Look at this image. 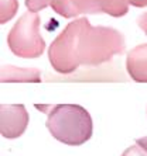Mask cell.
Returning <instances> with one entry per match:
<instances>
[{"label":"cell","mask_w":147,"mask_h":156,"mask_svg":"<svg viewBox=\"0 0 147 156\" xmlns=\"http://www.w3.org/2000/svg\"><path fill=\"white\" fill-rule=\"evenodd\" d=\"M136 145H139L140 148L143 149L144 152L147 153V136H144V138H140L136 141Z\"/></svg>","instance_id":"5bb4252c"},{"label":"cell","mask_w":147,"mask_h":156,"mask_svg":"<svg viewBox=\"0 0 147 156\" xmlns=\"http://www.w3.org/2000/svg\"><path fill=\"white\" fill-rule=\"evenodd\" d=\"M28 125V113L23 104L0 105V134L4 138L14 139L24 134Z\"/></svg>","instance_id":"277c9868"},{"label":"cell","mask_w":147,"mask_h":156,"mask_svg":"<svg viewBox=\"0 0 147 156\" xmlns=\"http://www.w3.org/2000/svg\"><path fill=\"white\" fill-rule=\"evenodd\" d=\"M137 24H139L140 28L143 30V33L147 35V11L143 13V14L137 18Z\"/></svg>","instance_id":"7c38bea8"},{"label":"cell","mask_w":147,"mask_h":156,"mask_svg":"<svg viewBox=\"0 0 147 156\" xmlns=\"http://www.w3.org/2000/svg\"><path fill=\"white\" fill-rule=\"evenodd\" d=\"M50 134L65 145L78 146L91 139L92 118L84 107L78 104H58L45 111Z\"/></svg>","instance_id":"7a4b0ae2"},{"label":"cell","mask_w":147,"mask_h":156,"mask_svg":"<svg viewBox=\"0 0 147 156\" xmlns=\"http://www.w3.org/2000/svg\"><path fill=\"white\" fill-rule=\"evenodd\" d=\"M3 83L7 82H41V72L36 68H17L11 65L2 66V77Z\"/></svg>","instance_id":"52a82bcc"},{"label":"cell","mask_w":147,"mask_h":156,"mask_svg":"<svg viewBox=\"0 0 147 156\" xmlns=\"http://www.w3.org/2000/svg\"><path fill=\"white\" fill-rule=\"evenodd\" d=\"M129 4H132L134 7H146L147 6V0H127Z\"/></svg>","instance_id":"4fadbf2b"},{"label":"cell","mask_w":147,"mask_h":156,"mask_svg":"<svg viewBox=\"0 0 147 156\" xmlns=\"http://www.w3.org/2000/svg\"><path fill=\"white\" fill-rule=\"evenodd\" d=\"M40 16L27 11L17 20L7 35L10 51L20 58H38L45 49V41L40 34Z\"/></svg>","instance_id":"3957f363"},{"label":"cell","mask_w":147,"mask_h":156,"mask_svg":"<svg viewBox=\"0 0 147 156\" xmlns=\"http://www.w3.org/2000/svg\"><path fill=\"white\" fill-rule=\"evenodd\" d=\"M122 156H147V153L139 145H134L126 149L125 152L122 153Z\"/></svg>","instance_id":"8fae6325"},{"label":"cell","mask_w":147,"mask_h":156,"mask_svg":"<svg viewBox=\"0 0 147 156\" xmlns=\"http://www.w3.org/2000/svg\"><path fill=\"white\" fill-rule=\"evenodd\" d=\"M51 7L57 14L65 18L79 14H99L93 0H51Z\"/></svg>","instance_id":"8992f818"},{"label":"cell","mask_w":147,"mask_h":156,"mask_svg":"<svg viewBox=\"0 0 147 156\" xmlns=\"http://www.w3.org/2000/svg\"><path fill=\"white\" fill-rule=\"evenodd\" d=\"M50 4H51V0H26L27 9H28V11H33V13H38V11L44 10Z\"/></svg>","instance_id":"30bf717a"},{"label":"cell","mask_w":147,"mask_h":156,"mask_svg":"<svg viewBox=\"0 0 147 156\" xmlns=\"http://www.w3.org/2000/svg\"><path fill=\"white\" fill-rule=\"evenodd\" d=\"M126 69L134 82L147 83V44H140L129 52Z\"/></svg>","instance_id":"5b68a950"},{"label":"cell","mask_w":147,"mask_h":156,"mask_svg":"<svg viewBox=\"0 0 147 156\" xmlns=\"http://www.w3.org/2000/svg\"><path fill=\"white\" fill-rule=\"evenodd\" d=\"M125 38L110 27H92L86 17L71 21L48 49L50 63L58 73L68 75L79 66H98L125 51Z\"/></svg>","instance_id":"6da1fadb"},{"label":"cell","mask_w":147,"mask_h":156,"mask_svg":"<svg viewBox=\"0 0 147 156\" xmlns=\"http://www.w3.org/2000/svg\"><path fill=\"white\" fill-rule=\"evenodd\" d=\"M18 9V2L17 0H0V23L10 21L14 17Z\"/></svg>","instance_id":"9c48e42d"},{"label":"cell","mask_w":147,"mask_h":156,"mask_svg":"<svg viewBox=\"0 0 147 156\" xmlns=\"http://www.w3.org/2000/svg\"><path fill=\"white\" fill-rule=\"evenodd\" d=\"M98 13H105L112 17H122L129 11L127 0H93Z\"/></svg>","instance_id":"ba28073f"}]
</instances>
